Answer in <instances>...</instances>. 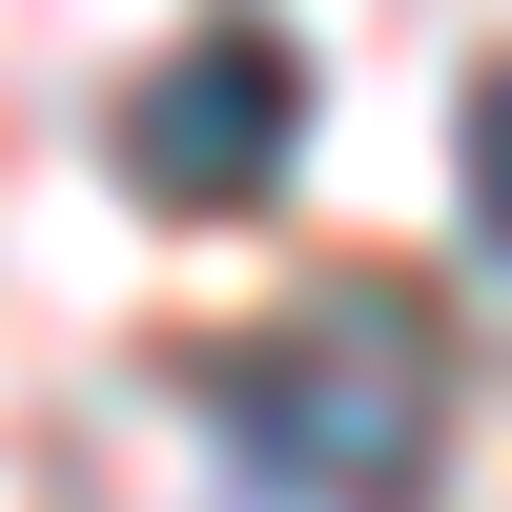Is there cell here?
<instances>
[{
  "instance_id": "6da1fadb",
  "label": "cell",
  "mask_w": 512,
  "mask_h": 512,
  "mask_svg": "<svg viewBox=\"0 0 512 512\" xmlns=\"http://www.w3.org/2000/svg\"><path fill=\"white\" fill-rule=\"evenodd\" d=\"M185 390H205V431H226L287 512H410V492H431V451H451V349H431V308H410L390 267L308 287L287 328L205 349Z\"/></svg>"
},
{
  "instance_id": "7a4b0ae2",
  "label": "cell",
  "mask_w": 512,
  "mask_h": 512,
  "mask_svg": "<svg viewBox=\"0 0 512 512\" xmlns=\"http://www.w3.org/2000/svg\"><path fill=\"white\" fill-rule=\"evenodd\" d=\"M287 164H308V62H287V21H205V41H164V62L123 82V205H164V226H246Z\"/></svg>"
},
{
  "instance_id": "3957f363",
  "label": "cell",
  "mask_w": 512,
  "mask_h": 512,
  "mask_svg": "<svg viewBox=\"0 0 512 512\" xmlns=\"http://www.w3.org/2000/svg\"><path fill=\"white\" fill-rule=\"evenodd\" d=\"M472 226H492V246H512V62H492V82H472Z\"/></svg>"
}]
</instances>
